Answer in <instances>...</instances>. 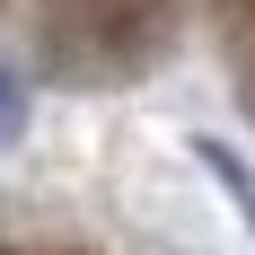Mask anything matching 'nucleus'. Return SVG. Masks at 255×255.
I'll return each mask as SVG.
<instances>
[{
  "mask_svg": "<svg viewBox=\"0 0 255 255\" xmlns=\"http://www.w3.org/2000/svg\"><path fill=\"white\" fill-rule=\"evenodd\" d=\"M18 124V88H9V79H0V132Z\"/></svg>",
  "mask_w": 255,
  "mask_h": 255,
  "instance_id": "f257e3e1",
  "label": "nucleus"
}]
</instances>
